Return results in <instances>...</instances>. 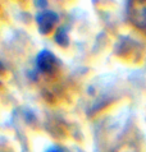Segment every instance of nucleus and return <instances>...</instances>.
<instances>
[{"instance_id": "obj_1", "label": "nucleus", "mask_w": 146, "mask_h": 152, "mask_svg": "<svg viewBox=\"0 0 146 152\" xmlns=\"http://www.w3.org/2000/svg\"><path fill=\"white\" fill-rule=\"evenodd\" d=\"M35 64L41 73L48 75H54L59 69V60L50 50H41L36 56Z\"/></svg>"}, {"instance_id": "obj_4", "label": "nucleus", "mask_w": 146, "mask_h": 152, "mask_svg": "<svg viewBox=\"0 0 146 152\" xmlns=\"http://www.w3.org/2000/svg\"><path fill=\"white\" fill-rule=\"evenodd\" d=\"M45 152H66L63 148L60 147H57V146H53V147H49V148H46Z\"/></svg>"}, {"instance_id": "obj_5", "label": "nucleus", "mask_w": 146, "mask_h": 152, "mask_svg": "<svg viewBox=\"0 0 146 152\" xmlns=\"http://www.w3.org/2000/svg\"><path fill=\"white\" fill-rule=\"evenodd\" d=\"M35 4H37V7H45L48 3L46 1H35Z\"/></svg>"}, {"instance_id": "obj_2", "label": "nucleus", "mask_w": 146, "mask_h": 152, "mask_svg": "<svg viewBox=\"0 0 146 152\" xmlns=\"http://www.w3.org/2000/svg\"><path fill=\"white\" fill-rule=\"evenodd\" d=\"M59 22V15L53 10H44L36 15V23L38 27V32L41 35H49L53 31L55 24Z\"/></svg>"}, {"instance_id": "obj_6", "label": "nucleus", "mask_w": 146, "mask_h": 152, "mask_svg": "<svg viewBox=\"0 0 146 152\" xmlns=\"http://www.w3.org/2000/svg\"><path fill=\"white\" fill-rule=\"evenodd\" d=\"M1 72H4V66L1 65V63H0V73H1Z\"/></svg>"}, {"instance_id": "obj_3", "label": "nucleus", "mask_w": 146, "mask_h": 152, "mask_svg": "<svg viewBox=\"0 0 146 152\" xmlns=\"http://www.w3.org/2000/svg\"><path fill=\"white\" fill-rule=\"evenodd\" d=\"M54 40L59 46H62V48H67V46L69 45V35H68L67 27H64V26L59 27L58 31L55 32Z\"/></svg>"}]
</instances>
